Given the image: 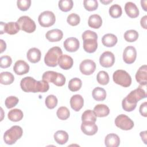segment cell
I'll return each instance as SVG.
<instances>
[{"label": "cell", "instance_id": "6da1fadb", "mask_svg": "<svg viewBox=\"0 0 147 147\" xmlns=\"http://www.w3.org/2000/svg\"><path fill=\"white\" fill-rule=\"evenodd\" d=\"M21 89L26 92H45L49 88L48 82L42 80L37 81L33 78L26 76L21 79L20 82Z\"/></svg>", "mask_w": 147, "mask_h": 147}, {"label": "cell", "instance_id": "7a4b0ae2", "mask_svg": "<svg viewBox=\"0 0 147 147\" xmlns=\"http://www.w3.org/2000/svg\"><path fill=\"white\" fill-rule=\"evenodd\" d=\"M146 94L144 89L140 87L131 91L122 102V106L124 110L130 112L134 110L137 102L142 99L146 98Z\"/></svg>", "mask_w": 147, "mask_h": 147}, {"label": "cell", "instance_id": "3957f363", "mask_svg": "<svg viewBox=\"0 0 147 147\" xmlns=\"http://www.w3.org/2000/svg\"><path fill=\"white\" fill-rule=\"evenodd\" d=\"M83 40V49L90 53L95 52L98 48V35L93 31L87 30L84 31L82 35Z\"/></svg>", "mask_w": 147, "mask_h": 147}, {"label": "cell", "instance_id": "277c9868", "mask_svg": "<svg viewBox=\"0 0 147 147\" xmlns=\"http://www.w3.org/2000/svg\"><path fill=\"white\" fill-rule=\"evenodd\" d=\"M22 129L20 126L14 125L5 132L3 140L6 144L12 145L22 137Z\"/></svg>", "mask_w": 147, "mask_h": 147}, {"label": "cell", "instance_id": "5b68a950", "mask_svg": "<svg viewBox=\"0 0 147 147\" xmlns=\"http://www.w3.org/2000/svg\"><path fill=\"white\" fill-rule=\"evenodd\" d=\"M62 50L59 47H53L50 48L44 57V62L49 67H54L58 64V60L62 55Z\"/></svg>", "mask_w": 147, "mask_h": 147}, {"label": "cell", "instance_id": "8992f818", "mask_svg": "<svg viewBox=\"0 0 147 147\" xmlns=\"http://www.w3.org/2000/svg\"><path fill=\"white\" fill-rule=\"evenodd\" d=\"M42 79L48 82L53 83L57 86H63L66 80L65 76L62 74L52 71L45 72L42 76Z\"/></svg>", "mask_w": 147, "mask_h": 147}, {"label": "cell", "instance_id": "52a82bcc", "mask_svg": "<svg viewBox=\"0 0 147 147\" xmlns=\"http://www.w3.org/2000/svg\"><path fill=\"white\" fill-rule=\"evenodd\" d=\"M113 79L116 84L124 87L130 86L131 83V78L130 75L126 71L122 69L115 71L113 74Z\"/></svg>", "mask_w": 147, "mask_h": 147}, {"label": "cell", "instance_id": "ba28073f", "mask_svg": "<svg viewBox=\"0 0 147 147\" xmlns=\"http://www.w3.org/2000/svg\"><path fill=\"white\" fill-rule=\"evenodd\" d=\"M20 30H24L28 33L33 32L36 28L34 21L27 16L20 17L17 21Z\"/></svg>", "mask_w": 147, "mask_h": 147}, {"label": "cell", "instance_id": "9c48e42d", "mask_svg": "<svg viewBox=\"0 0 147 147\" xmlns=\"http://www.w3.org/2000/svg\"><path fill=\"white\" fill-rule=\"evenodd\" d=\"M38 21L41 26L49 27L55 24L56 17L52 11L47 10L42 12L39 15Z\"/></svg>", "mask_w": 147, "mask_h": 147}, {"label": "cell", "instance_id": "30bf717a", "mask_svg": "<svg viewBox=\"0 0 147 147\" xmlns=\"http://www.w3.org/2000/svg\"><path fill=\"white\" fill-rule=\"evenodd\" d=\"M115 124L118 127L124 130H130L134 126L133 121L125 114L118 115L115 119Z\"/></svg>", "mask_w": 147, "mask_h": 147}, {"label": "cell", "instance_id": "8fae6325", "mask_svg": "<svg viewBox=\"0 0 147 147\" xmlns=\"http://www.w3.org/2000/svg\"><path fill=\"white\" fill-rule=\"evenodd\" d=\"M80 72L85 75H91L96 69L95 63L90 59H86L82 61L79 65Z\"/></svg>", "mask_w": 147, "mask_h": 147}, {"label": "cell", "instance_id": "7c38bea8", "mask_svg": "<svg viewBox=\"0 0 147 147\" xmlns=\"http://www.w3.org/2000/svg\"><path fill=\"white\" fill-rule=\"evenodd\" d=\"M1 34L6 33L9 34H15L20 30V27L17 22H9L4 23L1 22Z\"/></svg>", "mask_w": 147, "mask_h": 147}, {"label": "cell", "instance_id": "4fadbf2b", "mask_svg": "<svg viewBox=\"0 0 147 147\" xmlns=\"http://www.w3.org/2000/svg\"><path fill=\"white\" fill-rule=\"evenodd\" d=\"M115 62V56L110 51L104 52L99 57L100 64L105 68H109L113 65Z\"/></svg>", "mask_w": 147, "mask_h": 147}, {"label": "cell", "instance_id": "5bb4252c", "mask_svg": "<svg viewBox=\"0 0 147 147\" xmlns=\"http://www.w3.org/2000/svg\"><path fill=\"white\" fill-rule=\"evenodd\" d=\"M137 57V51L133 46H127L123 52V60L127 64L134 62Z\"/></svg>", "mask_w": 147, "mask_h": 147}, {"label": "cell", "instance_id": "9a60e30c", "mask_svg": "<svg viewBox=\"0 0 147 147\" xmlns=\"http://www.w3.org/2000/svg\"><path fill=\"white\" fill-rule=\"evenodd\" d=\"M81 130L82 132L88 136H92L96 133L98 126L95 122L90 121L82 122L81 125Z\"/></svg>", "mask_w": 147, "mask_h": 147}, {"label": "cell", "instance_id": "2e32d148", "mask_svg": "<svg viewBox=\"0 0 147 147\" xmlns=\"http://www.w3.org/2000/svg\"><path fill=\"white\" fill-rule=\"evenodd\" d=\"M65 49L69 52H76L79 48V41L75 37L67 38L63 43Z\"/></svg>", "mask_w": 147, "mask_h": 147}, {"label": "cell", "instance_id": "e0dca14e", "mask_svg": "<svg viewBox=\"0 0 147 147\" xmlns=\"http://www.w3.org/2000/svg\"><path fill=\"white\" fill-rule=\"evenodd\" d=\"M13 71L18 75H22L27 74L29 71V65L24 60L17 61L13 67Z\"/></svg>", "mask_w": 147, "mask_h": 147}, {"label": "cell", "instance_id": "ac0fdd59", "mask_svg": "<svg viewBox=\"0 0 147 147\" xmlns=\"http://www.w3.org/2000/svg\"><path fill=\"white\" fill-rule=\"evenodd\" d=\"M137 82L142 86H145L147 83V67L146 65L141 66L136 74Z\"/></svg>", "mask_w": 147, "mask_h": 147}, {"label": "cell", "instance_id": "d6986e66", "mask_svg": "<svg viewBox=\"0 0 147 147\" xmlns=\"http://www.w3.org/2000/svg\"><path fill=\"white\" fill-rule=\"evenodd\" d=\"M74 64V60L72 58L67 55H62L59 59L58 65L60 67L63 69H70Z\"/></svg>", "mask_w": 147, "mask_h": 147}, {"label": "cell", "instance_id": "ffe728a7", "mask_svg": "<svg viewBox=\"0 0 147 147\" xmlns=\"http://www.w3.org/2000/svg\"><path fill=\"white\" fill-rule=\"evenodd\" d=\"M63 36V32L59 29H54L48 30L45 34L47 39L51 42L59 41L62 39Z\"/></svg>", "mask_w": 147, "mask_h": 147}, {"label": "cell", "instance_id": "44dd1931", "mask_svg": "<svg viewBox=\"0 0 147 147\" xmlns=\"http://www.w3.org/2000/svg\"><path fill=\"white\" fill-rule=\"evenodd\" d=\"M84 99L79 94L73 95L70 99V105L71 108L75 111H79L83 106Z\"/></svg>", "mask_w": 147, "mask_h": 147}, {"label": "cell", "instance_id": "7402d4cb", "mask_svg": "<svg viewBox=\"0 0 147 147\" xmlns=\"http://www.w3.org/2000/svg\"><path fill=\"white\" fill-rule=\"evenodd\" d=\"M126 14L130 18H136L139 15V10L136 5L132 2H127L125 5Z\"/></svg>", "mask_w": 147, "mask_h": 147}, {"label": "cell", "instance_id": "603a6c76", "mask_svg": "<svg viewBox=\"0 0 147 147\" xmlns=\"http://www.w3.org/2000/svg\"><path fill=\"white\" fill-rule=\"evenodd\" d=\"M41 56V51L37 48H32L29 49L26 53L28 60L32 63L38 62L40 60Z\"/></svg>", "mask_w": 147, "mask_h": 147}, {"label": "cell", "instance_id": "cb8c5ba5", "mask_svg": "<svg viewBox=\"0 0 147 147\" xmlns=\"http://www.w3.org/2000/svg\"><path fill=\"white\" fill-rule=\"evenodd\" d=\"M120 138L115 133L107 134L105 139V144L107 147H117L119 145Z\"/></svg>", "mask_w": 147, "mask_h": 147}, {"label": "cell", "instance_id": "d4e9b609", "mask_svg": "<svg viewBox=\"0 0 147 147\" xmlns=\"http://www.w3.org/2000/svg\"><path fill=\"white\" fill-rule=\"evenodd\" d=\"M118 39L115 35L111 33L105 34L102 38V42L103 45L107 47H114L117 42Z\"/></svg>", "mask_w": 147, "mask_h": 147}, {"label": "cell", "instance_id": "484cf974", "mask_svg": "<svg viewBox=\"0 0 147 147\" xmlns=\"http://www.w3.org/2000/svg\"><path fill=\"white\" fill-rule=\"evenodd\" d=\"M93 111L96 117H104L109 115L110 113V109L106 105L98 104L94 107Z\"/></svg>", "mask_w": 147, "mask_h": 147}, {"label": "cell", "instance_id": "4316f807", "mask_svg": "<svg viewBox=\"0 0 147 147\" xmlns=\"http://www.w3.org/2000/svg\"><path fill=\"white\" fill-rule=\"evenodd\" d=\"M88 26L94 29L99 28L102 24V19L101 17L96 14L91 15L88 20Z\"/></svg>", "mask_w": 147, "mask_h": 147}, {"label": "cell", "instance_id": "83f0119b", "mask_svg": "<svg viewBox=\"0 0 147 147\" xmlns=\"http://www.w3.org/2000/svg\"><path fill=\"white\" fill-rule=\"evenodd\" d=\"M54 139L55 141L60 145L65 144L68 140V133L64 130H58L54 134Z\"/></svg>", "mask_w": 147, "mask_h": 147}, {"label": "cell", "instance_id": "f1b7e54d", "mask_svg": "<svg viewBox=\"0 0 147 147\" xmlns=\"http://www.w3.org/2000/svg\"><path fill=\"white\" fill-rule=\"evenodd\" d=\"M93 98L97 101H102L106 99V92L105 90L102 87H95L92 92Z\"/></svg>", "mask_w": 147, "mask_h": 147}, {"label": "cell", "instance_id": "f546056e", "mask_svg": "<svg viewBox=\"0 0 147 147\" xmlns=\"http://www.w3.org/2000/svg\"><path fill=\"white\" fill-rule=\"evenodd\" d=\"M8 118L13 122H18L21 121L23 117V112L20 110L18 109H14L11 110L7 114Z\"/></svg>", "mask_w": 147, "mask_h": 147}, {"label": "cell", "instance_id": "4dcf8cb0", "mask_svg": "<svg viewBox=\"0 0 147 147\" xmlns=\"http://www.w3.org/2000/svg\"><path fill=\"white\" fill-rule=\"evenodd\" d=\"M14 80V75L9 72H2L0 74V83L2 84L8 85L11 84Z\"/></svg>", "mask_w": 147, "mask_h": 147}, {"label": "cell", "instance_id": "1f68e13d", "mask_svg": "<svg viewBox=\"0 0 147 147\" xmlns=\"http://www.w3.org/2000/svg\"><path fill=\"white\" fill-rule=\"evenodd\" d=\"M82 85V80L79 78H74L69 80L68 83V88L71 91H77L80 89Z\"/></svg>", "mask_w": 147, "mask_h": 147}, {"label": "cell", "instance_id": "d6a6232c", "mask_svg": "<svg viewBox=\"0 0 147 147\" xmlns=\"http://www.w3.org/2000/svg\"><path fill=\"white\" fill-rule=\"evenodd\" d=\"M122 8L119 5L114 4L109 8V14L113 18H117L122 15Z\"/></svg>", "mask_w": 147, "mask_h": 147}, {"label": "cell", "instance_id": "836d02e7", "mask_svg": "<svg viewBox=\"0 0 147 147\" xmlns=\"http://www.w3.org/2000/svg\"><path fill=\"white\" fill-rule=\"evenodd\" d=\"M124 38L127 42H134L138 38V33L133 29L128 30L124 33Z\"/></svg>", "mask_w": 147, "mask_h": 147}, {"label": "cell", "instance_id": "e575fe53", "mask_svg": "<svg viewBox=\"0 0 147 147\" xmlns=\"http://www.w3.org/2000/svg\"><path fill=\"white\" fill-rule=\"evenodd\" d=\"M73 5L74 2L72 0H60L59 1V9L64 12L71 10Z\"/></svg>", "mask_w": 147, "mask_h": 147}, {"label": "cell", "instance_id": "d590c367", "mask_svg": "<svg viewBox=\"0 0 147 147\" xmlns=\"http://www.w3.org/2000/svg\"><path fill=\"white\" fill-rule=\"evenodd\" d=\"M97 82L102 85H106L109 82V76L105 71H99L96 75Z\"/></svg>", "mask_w": 147, "mask_h": 147}, {"label": "cell", "instance_id": "8d00e7d4", "mask_svg": "<svg viewBox=\"0 0 147 147\" xmlns=\"http://www.w3.org/2000/svg\"><path fill=\"white\" fill-rule=\"evenodd\" d=\"M82 121H90L95 122L96 121V116L94 112L91 110H86L82 115Z\"/></svg>", "mask_w": 147, "mask_h": 147}, {"label": "cell", "instance_id": "74e56055", "mask_svg": "<svg viewBox=\"0 0 147 147\" xmlns=\"http://www.w3.org/2000/svg\"><path fill=\"white\" fill-rule=\"evenodd\" d=\"M56 114L57 117L60 119L65 120L69 118L70 115V112L67 107L64 106H61L57 109Z\"/></svg>", "mask_w": 147, "mask_h": 147}, {"label": "cell", "instance_id": "f35d334b", "mask_svg": "<svg viewBox=\"0 0 147 147\" xmlns=\"http://www.w3.org/2000/svg\"><path fill=\"white\" fill-rule=\"evenodd\" d=\"M57 99L53 95H49L47 96L45 100L46 106L49 109H54L57 105Z\"/></svg>", "mask_w": 147, "mask_h": 147}, {"label": "cell", "instance_id": "ab89813d", "mask_svg": "<svg viewBox=\"0 0 147 147\" xmlns=\"http://www.w3.org/2000/svg\"><path fill=\"white\" fill-rule=\"evenodd\" d=\"M83 5L87 10L94 11L98 8V3L96 0H84Z\"/></svg>", "mask_w": 147, "mask_h": 147}, {"label": "cell", "instance_id": "60d3db41", "mask_svg": "<svg viewBox=\"0 0 147 147\" xmlns=\"http://www.w3.org/2000/svg\"><path fill=\"white\" fill-rule=\"evenodd\" d=\"M80 18L79 15L76 13H71L67 18V22L71 26H76L80 22Z\"/></svg>", "mask_w": 147, "mask_h": 147}, {"label": "cell", "instance_id": "b9f144b4", "mask_svg": "<svg viewBox=\"0 0 147 147\" xmlns=\"http://www.w3.org/2000/svg\"><path fill=\"white\" fill-rule=\"evenodd\" d=\"M18 98L14 96H10L6 98L5 104L7 109H11L17 105L18 103Z\"/></svg>", "mask_w": 147, "mask_h": 147}, {"label": "cell", "instance_id": "7bdbcfd3", "mask_svg": "<svg viewBox=\"0 0 147 147\" xmlns=\"http://www.w3.org/2000/svg\"><path fill=\"white\" fill-rule=\"evenodd\" d=\"M31 5L30 0H18L17 5L18 8L22 11H26L29 9Z\"/></svg>", "mask_w": 147, "mask_h": 147}, {"label": "cell", "instance_id": "ee69618b", "mask_svg": "<svg viewBox=\"0 0 147 147\" xmlns=\"http://www.w3.org/2000/svg\"><path fill=\"white\" fill-rule=\"evenodd\" d=\"M12 63V60L9 56H3L0 57V67L2 68L9 67Z\"/></svg>", "mask_w": 147, "mask_h": 147}, {"label": "cell", "instance_id": "f6af8a7d", "mask_svg": "<svg viewBox=\"0 0 147 147\" xmlns=\"http://www.w3.org/2000/svg\"><path fill=\"white\" fill-rule=\"evenodd\" d=\"M140 114L145 117H147V102H145L144 103H142L140 107Z\"/></svg>", "mask_w": 147, "mask_h": 147}, {"label": "cell", "instance_id": "bcb514c9", "mask_svg": "<svg viewBox=\"0 0 147 147\" xmlns=\"http://www.w3.org/2000/svg\"><path fill=\"white\" fill-rule=\"evenodd\" d=\"M146 20H147V16L145 15L143 17L141 18V21H140V23H141V26L146 29H147V26H146Z\"/></svg>", "mask_w": 147, "mask_h": 147}, {"label": "cell", "instance_id": "7dc6e473", "mask_svg": "<svg viewBox=\"0 0 147 147\" xmlns=\"http://www.w3.org/2000/svg\"><path fill=\"white\" fill-rule=\"evenodd\" d=\"M0 45H1V53H2L6 48V44L2 39L0 40Z\"/></svg>", "mask_w": 147, "mask_h": 147}, {"label": "cell", "instance_id": "c3c4849f", "mask_svg": "<svg viewBox=\"0 0 147 147\" xmlns=\"http://www.w3.org/2000/svg\"><path fill=\"white\" fill-rule=\"evenodd\" d=\"M141 137L142 138V140L144 142L145 144H146V131H141L140 134Z\"/></svg>", "mask_w": 147, "mask_h": 147}, {"label": "cell", "instance_id": "681fc988", "mask_svg": "<svg viewBox=\"0 0 147 147\" xmlns=\"http://www.w3.org/2000/svg\"><path fill=\"white\" fill-rule=\"evenodd\" d=\"M113 1H103V0H100V2H102V3L105 4V5H107L109 3H111Z\"/></svg>", "mask_w": 147, "mask_h": 147}, {"label": "cell", "instance_id": "f907efd6", "mask_svg": "<svg viewBox=\"0 0 147 147\" xmlns=\"http://www.w3.org/2000/svg\"><path fill=\"white\" fill-rule=\"evenodd\" d=\"M146 2L145 3V4H144L143 3V1H141V6L143 7V9H144V10H145V11H146Z\"/></svg>", "mask_w": 147, "mask_h": 147}]
</instances>
